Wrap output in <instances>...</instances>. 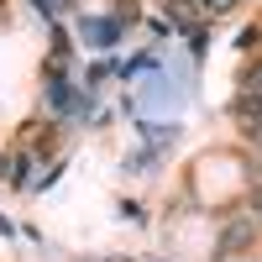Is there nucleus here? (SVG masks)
<instances>
[{"label":"nucleus","instance_id":"nucleus-3","mask_svg":"<svg viewBox=\"0 0 262 262\" xmlns=\"http://www.w3.org/2000/svg\"><path fill=\"white\" fill-rule=\"evenodd\" d=\"M168 16H173V27H194V21H200V6H194V0H168Z\"/></svg>","mask_w":262,"mask_h":262},{"label":"nucleus","instance_id":"nucleus-9","mask_svg":"<svg viewBox=\"0 0 262 262\" xmlns=\"http://www.w3.org/2000/svg\"><path fill=\"white\" fill-rule=\"evenodd\" d=\"M0 173H11V163H6V158H0Z\"/></svg>","mask_w":262,"mask_h":262},{"label":"nucleus","instance_id":"nucleus-6","mask_svg":"<svg viewBox=\"0 0 262 262\" xmlns=\"http://www.w3.org/2000/svg\"><path fill=\"white\" fill-rule=\"evenodd\" d=\"M231 6H236V0H200V11H210V16H226Z\"/></svg>","mask_w":262,"mask_h":262},{"label":"nucleus","instance_id":"nucleus-2","mask_svg":"<svg viewBox=\"0 0 262 262\" xmlns=\"http://www.w3.org/2000/svg\"><path fill=\"white\" fill-rule=\"evenodd\" d=\"M231 111H236V121H242L247 131H257V126H262V95H236Z\"/></svg>","mask_w":262,"mask_h":262},{"label":"nucleus","instance_id":"nucleus-8","mask_svg":"<svg viewBox=\"0 0 262 262\" xmlns=\"http://www.w3.org/2000/svg\"><path fill=\"white\" fill-rule=\"evenodd\" d=\"M252 142H257V147H262V126H257V131H252Z\"/></svg>","mask_w":262,"mask_h":262},{"label":"nucleus","instance_id":"nucleus-4","mask_svg":"<svg viewBox=\"0 0 262 262\" xmlns=\"http://www.w3.org/2000/svg\"><path fill=\"white\" fill-rule=\"evenodd\" d=\"M84 37H90V42H116V21H90Z\"/></svg>","mask_w":262,"mask_h":262},{"label":"nucleus","instance_id":"nucleus-5","mask_svg":"<svg viewBox=\"0 0 262 262\" xmlns=\"http://www.w3.org/2000/svg\"><path fill=\"white\" fill-rule=\"evenodd\" d=\"M242 95H262V63H252L242 74Z\"/></svg>","mask_w":262,"mask_h":262},{"label":"nucleus","instance_id":"nucleus-7","mask_svg":"<svg viewBox=\"0 0 262 262\" xmlns=\"http://www.w3.org/2000/svg\"><path fill=\"white\" fill-rule=\"evenodd\" d=\"M252 215L262 221V189H252Z\"/></svg>","mask_w":262,"mask_h":262},{"label":"nucleus","instance_id":"nucleus-1","mask_svg":"<svg viewBox=\"0 0 262 262\" xmlns=\"http://www.w3.org/2000/svg\"><path fill=\"white\" fill-rule=\"evenodd\" d=\"M252 242H257V215H252V210H242V215H231V221H226L221 247H215V252H221V257H236V252H247Z\"/></svg>","mask_w":262,"mask_h":262}]
</instances>
